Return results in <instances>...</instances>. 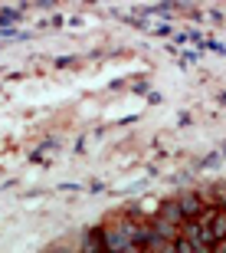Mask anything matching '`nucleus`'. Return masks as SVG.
I'll return each instance as SVG.
<instances>
[{
	"mask_svg": "<svg viewBox=\"0 0 226 253\" xmlns=\"http://www.w3.org/2000/svg\"><path fill=\"white\" fill-rule=\"evenodd\" d=\"M158 220H167V224H184L187 217L180 211V201H170V204H161V217Z\"/></svg>",
	"mask_w": 226,
	"mask_h": 253,
	"instance_id": "obj_1",
	"label": "nucleus"
},
{
	"mask_svg": "<svg viewBox=\"0 0 226 253\" xmlns=\"http://www.w3.org/2000/svg\"><path fill=\"white\" fill-rule=\"evenodd\" d=\"M180 211H184V217H200L203 214V204H200L197 194H184L180 197Z\"/></svg>",
	"mask_w": 226,
	"mask_h": 253,
	"instance_id": "obj_2",
	"label": "nucleus"
}]
</instances>
